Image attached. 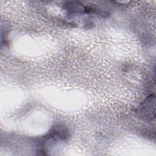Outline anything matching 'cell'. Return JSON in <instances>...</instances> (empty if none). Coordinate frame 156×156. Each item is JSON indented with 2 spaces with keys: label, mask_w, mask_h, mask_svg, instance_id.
I'll return each mask as SVG.
<instances>
[{
  "label": "cell",
  "mask_w": 156,
  "mask_h": 156,
  "mask_svg": "<svg viewBox=\"0 0 156 156\" xmlns=\"http://www.w3.org/2000/svg\"><path fill=\"white\" fill-rule=\"evenodd\" d=\"M137 113L142 118L151 121L155 117V96L154 94L148 96L137 108Z\"/></svg>",
  "instance_id": "1"
},
{
  "label": "cell",
  "mask_w": 156,
  "mask_h": 156,
  "mask_svg": "<svg viewBox=\"0 0 156 156\" xmlns=\"http://www.w3.org/2000/svg\"><path fill=\"white\" fill-rule=\"evenodd\" d=\"M46 137L49 139L66 140L68 137V131L63 126L57 125L52 128Z\"/></svg>",
  "instance_id": "2"
},
{
  "label": "cell",
  "mask_w": 156,
  "mask_h": 156,
  "mask_svg": "<svg viewBox=\"0 0 156 156\" xmlns=\"http://www.w3.org/2000/svg\"><path fill=\"white\" fill-rule=\"evenodd\" d=\"M118 3H120V4H127L128 2H129L130 1H116Z\"/></svg>",
  "instance_id": "3"
}]
</instances>
